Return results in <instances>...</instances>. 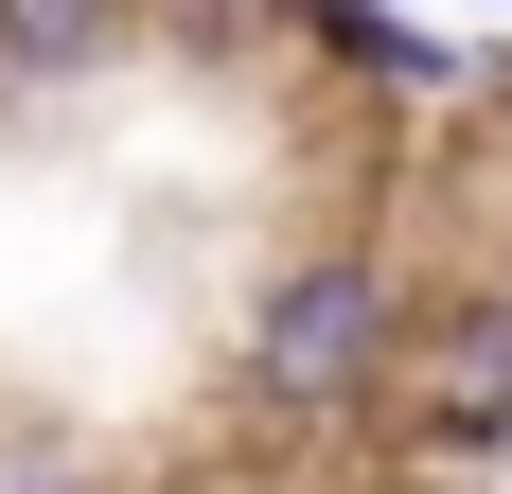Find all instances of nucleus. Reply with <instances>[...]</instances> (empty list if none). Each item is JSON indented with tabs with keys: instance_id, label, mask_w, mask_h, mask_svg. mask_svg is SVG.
Listing matches in <instances>:
<instances>
[{
	"instance_id": "f257e3e1",
	"label": "nucleus",
	"mask_w": 512,
	"mask_h": 494,
	"mask_svg": "<svg viewBox=\"0 0 512 494\" xmlns=\"http://www.w3.org/2000/svg\"><path fill=\"white\" fill-rule=\"evenodd\" d=\"M371 353H389V265H371V247H318V265H283V300L248 318V406L318 424V406L371 389Z\"/></svg>"
},
{
	"instance_id": "f03ea898",
	"label": "nucleus",
	"mask_w": 512,
	"mask_h": 494,
	"mask_svg": "<svg viewBox=\"0 0 512 494\" xmlns=\"http://www.w3.org/2000/svg\"><path fill=\"white\" fill-rule=\"evenodd\" d=\"M407 424L424 442H512V300H460L407 371Z\"/></svg>"
},
{
	"instance_id": "7ed1b4c3",
	"label": "nucleus",
	"mask_w": 512,
	"mask_h": 494,
	"mask_svg": "<svg viewBox=\"0 0 512 494\" xmlns=\"http://www.w3.org/2000/svg\"><path fill=\"white\" fill-rule=\"evenodd\" d=\"M124 0H0V71H106Z\"/></svg>"
},
{
	"instance_id": "20e7f679",
	"label": "nucleus",
	"mask_w": 512,
	"mask_h": 494,
	"mask_svg": "<svg viewBox=\"0 0 512 494\" xmlns=\"http://www.w3.org/2000/svg\"><path fill=\"white\" fill-rule=\"evenodd\" d=\"M283 18H318V36H354L371 71H389V89H442V71H460V53H442V36H407L389 0H283Z\"/></svg>"
},
{
	"instance_id": "39448f33",
	"label": "nucleus",
	"mask_w": 512,
	"mask_h": 494,
	"mask_svg": "<svg viewBox=\"0 0 512 494\" xmlns=\"http://www.w3.org/2000/svg\"><path fill=\"white\" fill-rule=\"evenodd\" d=\"M0 494H89V459L71 442H0Z\"/></svg>"
}]
</instances>
